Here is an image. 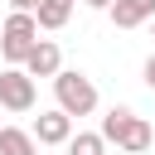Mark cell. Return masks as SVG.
Returning <instances> with one entry per match:
<instances>
[{"label": "cell", "mask_w": 155, "mask_h": 155, "mask_svg": "<svg viewBox=\"0 0 155 155\" xmlns=\"http://www.w3.org/2000/svg\"><path fill=\"white\" fill-rule=\"evenodd\" d=\"M0 155H39V140H34V131L0 126Z\"/></svg>", "instance_id": "52a82bcc"}, {"label": "cell", "mask_w": 155, "mask_h": 155, "mask_svg": "<svg viewBox=\"0 0 155 155\" xmlns=\"http://www.w3.org/2000/svg\"><path fill=\"white\" fill-rule=\"evenodd\" d=\"M145 87H150V92H155V53H150V58H145Z\"/></svg>", "instance_id": "4fadbf2b"}, {"label": "cell", "mask_w": 155, "mask_h": 155, "mask_svg": "<svg viewBox=\"0 0 155 155\" xmlns=\"http://www.w3.org/2000/svg\"><path fill=\"white\" fill-rule=\"evenodd\" d=\"M10 10H24V15H34V10H39V0H10Z\"/></svg>", "instance_id": "7c38bea8"}, {"label": "cell", "mask_w": 155, "mask_h": 155, "mask_svg": "<svg viewBox=\"0 0 155 155\" xmlns=\"http://www.w3.org/2000/svg\"><path fill=\"white\" fill-rule=\"evenodd\" d=\"M102 131H78V136H68V155H102Z\"/></svg>", "instance_id": "8fae6325"}, {"label": "cell", "mask_w": 155, "mask_h": 155, "mask_svg": "<svg viewBox=\"0 0 155 155\" xmlns=\"http://www.w3.org/2000/svg\"><path fill=\"white\" fill-rule=\"evenodd\" d=\"M68 15H73V0H39V10H34L39 29H63Z\"/></svg>", "instance_id": "9c48e42d"}, {"label": "cell", "mask_w": 155, "mask_h": 155, "mask_svg": "<svg viewBox=\"0 0 155 155\" xmlns=\"http://www.w3.org/2000/svg\"><path fill=\"white\" fill-rule=\"evenodd\" d=\"M53 92H58V107L68 116H92L97 111V87L82 78V73H53Z\"/></svg>", "instance_id": "7a4b0ae2"}, {"label": "cell", "mask_w": 155, "mask_h": 155, "mask_svg": "<svg viewBox=\"0 0 155 155\" xmlns=\"http://www.w3.org/2000/svg\"><path fill=\"white\" fill-rule=\"evenodd\" d=\"M131 121H136V111L131 107H111L107 116H102V140H126V131H131Z\"/></svg>", "instance_id": "ba28073f"}, {"label": "cell", "mask_w": 155, "mask_h": 155, "mask_svg": "<svg viewBox=\"0 0 155 155\" xmlns=\"http://www.w3.org/2000/svg\"><path fill=\"white\" fill-rule=\"evenodd\" d=\"M145 19H155V0H116L111 5V24L116 29H136Z\"/></svg>", "instance_id": "8992f818"}, {"label": "cell", "mask_w": 155, "mask_h": 155, "mask_svg": "<svg viewBox=\"0 0 155 155\" xmlns=\"http://www.w3.org/2000/svg\"><path fill=\"white\" fill-rule=\"evenodd\" d=\"M82 5H87V10H111L116 0H82Z\"/></svg>", "instance_id": "5bb4252c"}, {"label": "cell", "mask_w": 155, "mask_h": 155, "mask_svg": "<svg viewBox=\"0 0 155 155\" xmlns=\"http://www.w3.org/2000/svg\"><path fill=\"white\" fill-rule=\"evenodd\" d=\"M150 34H155V19H150Z\"/></svg>", "instance_id": "9a60e30c"}, {"label": "cell", "mask_w": 155, "mask_h": 155, "mask_svg": "<svg viewBox=\"0 0 155 155\" xmlns=\"http://www.w3.org/2000/svg\"><path fill=\"white\" fill-rule=\"evenodd\" d=\"M58 68H63L58 44H53V39H34V48H29V58H24V73H29V78H53Z\"/></svg>", "instance_id": "5b68a950"}, {"label": "cell", "mask_w": 155, "mask_h": 155, "mask_svg": "<svg viewBox=\"0 0 155 155\" xmlns=\"http://www.w3.org/2000/svg\"><path fill=\"white\" fill-rule=\"evenodd\" d=\"M34 39H39V19L24 15V10H10L5 15V29H0V58H5V68H24Z\"/></svg>", "instance_id": "6da1fadb"}, {"label": "cell", "mask_w": 155, "mask_h": 155, "mask_svg": "<svg viewBox=\"0 0 155 155\" xmlns=\"http://www.w3.org/2000/svg\"><path fill=\"white\" fill-rule=\"evenodd\" d=\"M150 140H155L150 121H145V116H136V121H131V131H126V140H121V150H126V155H145V150H150Z\"/></svg>", "instance_id": "30bf717a"}, {"label": "cell", "mask_w": 155, "mask_h": 155, "mask_svg": "<svg viewBox=\"0 0 155 155\" xmlns=\"http://www.w3.org/2000/svg\"><path fill=\"white\" fill-rule=\"evenodd\" d=\"M68 136H73V116H68L63 107L34 116V140H39V145H68Z\"/></svg>", "instance_id": "277c9868"}, {"label": "cell", "mask_w": 155, "mask_h": 155, "mask_svg": "<svg viewBox=\"0 0 155 155\" xmlns=\"http://www.w3.org/2000/svg\"><path fill=\"white\" fill-rule=\"evenodd\" d=\"M0 107L5 111H29L34 107V78L24 68H0Z\"/></svg>", "instance_id": "3957f363"}]
</instances>
